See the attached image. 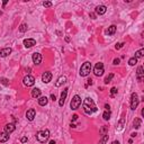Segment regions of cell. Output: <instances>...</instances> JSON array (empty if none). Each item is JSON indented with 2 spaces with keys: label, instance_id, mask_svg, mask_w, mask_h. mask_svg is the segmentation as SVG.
Returning a JSON list of instances; mask_svg holds the SVG:
<instances>
[{
  "label": "cell",
  "instance_id": "cell-1",
  "mask_svg": "<svg viewBox=\"0 0 144 144\" xmlns=\"http://www.w3.org/2000/svg\"><path fill=\"white\" fill-rule=\"evenodd\" d=\"M83 107H84V113L88 114V115H91L92 113L98 110V108H97V106L95 105L94 100L90 99V98H86V99H84Z\"/></svg>",
  "mask_w": 144,
  "mask_h": 144
},
{
  "label": "cell",
  "instance_id": "cell-2",
  "mask_svg": "<svg viewBox=\"0 0 144 144\" xmlns=\"http://www.w3.org/2000/svg\"><path fill=\"white\" fill-rule=\"evenodd\" d=\"M48 137H50V131L48 130H42L36 134V139L41 143H45L48 140Z\"/></svg>",
  "mask_w": 144,
  "mask_h": 144
},
{
  "label": "cell",
  "instance_id": "cell-3",
  "mask_svg": "<svg viewBox=\"0 0 144 144\" xmlns=\"http://www.w3.org/2000/svg\"><path fill=\"white\" fill-rule=\"evenodd\" d=\"M90 71H91V63H90V62H84V63L81 65L80 72H79V73H80L81 77H87V75H89Z\"/></svg>",
  "mask_w": 144,
  "mask_h": 144
},
{
  "label": "cell",
  "instance_id": "cell-4",
  "mask_svg": "<svg viewBox=\"0 0 144 144\" xmlns=\"http://www.w3.org/2000/svg\"><path fill=\"white\" fill-rule=\"evenodd\" d=\"M81 105V98L78 96V95H75L74 97L72 98L71 103H70V107H71V109H73V110H77L78 108L80 107Z\"/></svg>",
  "mask_w": 144,
  "mask_h": 144
},
{
  "label": "cell",
  "instance_id": "cell-5",
  "mask_svg": "<svg viewBox=\"0 0 144 144\" xmlns=\"http://www.w3.org/2000/svg\"><path fill=\"white\" fill-rule=\"evenodd\" d=\"M139 103H140L139 96L136 94H132V96H131V109L135 110L137 108V106H139Z\"/></svg>",
  "mask_w": 144,
  "mask_h": 144
},
{
  "label": "cell",
  "instance_id": "cell-6",
  "mask_svg": "<svg viewBox=\"0 0 144 144\" xmlns=\"http://www.w3.org/2000/svg\"><path fill=\"white\" fill-rule=\"evenodd\" d=\"M94 73L95 75H97V77H101L104 74V64L101 62L97 63L95 65V69H94Z\"/></svg>",
  "mask_w": 144,
  "mask_h": 144
},
{
  "label": "cell",
  "instance_id": "cell-7",
  "mask_svg": "<svg viewBox=\"0 0 144 144\" xmlns=\"http://www.w3.org/2000/svg\"><path fill=\"white\" fill-rule=\"evenodd\" d=\"M23 82H24V84H25L26 87H32V86H34V83H35V78H34L33 75H26V77L24 78Z\"/></svg>",
  "mask_w": 144,
  "mask_h": 144
},
{
  "label": "cell",
  "instance_id": "cell-8",
  "mask_svg": "<svg viewBox=\"0 0 144 144\" xmlns=\"http://www.w3.org/2000/svg\"><path fill=\"white\" fill-rule=\"evenodd\" d=\"M51 80H52V73L51 72H44L42 74V81L44 83H48Z\"/></svg>",
  "mask_w": 144,
  "mask_h": 144
},
{
  "label": "cell",
  "instance_id": "cell-9",
  "mask_svg": "<svg viewBox=\"0 0 144 144\" xmlns=\"http://www.w3.org/2000/svg\"><path fill=\"white\" fill-rule=\"evenodd\" d=\"M36 116V111L35 109H33V108H31V109H28L27 113H26V118L28 119V120H34V118H35Z\"/></svg>",
  "mask_w": 144,
  "mask_h": 144
},
{
  "label": "cell",
  "instance_id": "cell-10",
  "mask_svg": "<svg viewBox=\"0 0 144 144\" xmlns=\"http://www.w3.org/2000/svg\"><path fill=\"white\" fill-rule=\"evenodd\" d=\"M68 90H69V89L65 88L61 94V99H60V103H59V105L61 106V107L64 105V103H65V99H67V96H68Z\"/></svg>",
  "mask_w": 144,
  "mask_h": 144
},
{
  "label": "cell",
  "instance_id": "cell-11",
  "mask_svg": "<svg viewBox=\"0 0 144 144\" xmlns=\"http://www.w3.org/2000/svg\"><path fill=\"white\" fill-rule=\"evenodd\" d=\"M33 62L34 64H36V65H39L42 62V55L39 54V53H34L33 54Z\"/></svg>",
  "mask_w": 144,
  "mask_h": 144
},
{
  "label": "cell",
  "instance_id": "cell-12",
  "mask_svg": "<svg viewBox=\"0 0 144 144\" xmlns=\"http://www.w3.org/2000/svg\"><path fill=\"white\" fill-rule=\"evenodd\" d=\"M24 45H25L26 48H31L34 45H36V42H35V39H33V38H27L24 41Z\"/></svg>",
  "mask_w": 144,
  "mask_h": 144
},
{
  "label": "cell",
  "instance_id": "cell-13",
  "mask_svg": "<svg viewBox=\"0 0 144 144\" xmlns=\"http://www.w3.org/2000/svg\"><path fill=\"white\" fill-rule=\"evenodd\" d=\"M11 52H12V50H11L10 47H6V48H2V50L0 51V56H1V58H6V56H8Z\"/></svg>",
  "mask_w": 144,
  "mask_h": 144
},
{
  "label": "cell",
  "instance_id": "cell-14",
  "mask_svg": "<svg viewBox=\"0 0 144 144\" xmlns=\"http://www.w3.org/2000/svg\"><path fill=\"white\" fill-rule=\"evenodd\" d=\"M16 130V126H15V124H7L5 126V132L6 133H8V134H10V133H12L14 131Z\"/></svg>",
  "mask_w": 144,
  "mask_h": 144
},
{
  "label": "cell",
  "instance_id": "cell-15",
  "mask_svg": "<svg viewBox=\"0 0 144 144\" xmlns=\"http://www.w3.org/2000/svg\"><path fill=\"white\" fill-rule=\"evenodd\" d=\"M106 10H107V8L104 5H100L96 7V14H98V15H104L106 12Z\"/></svg>",
  "mask_w": 144,
  "mask_h": 144
},
{
  "label": "cell",
  "instance_id": "cell-16",
  "mask_svg": "<svg viewBox=\"0 0 144 144\" xmlns=\"http://www.w3.org/2000/svg\"><path fill=\"white\" fill-rule=\"evenodd\" d=\"M136 74H137V80L141 81L142 79H143V74H144V72H143V67L142 65H140L139 68H137V71H136Z\"/></svg>",
  "mask_w": 144,
  "mask_h": 144
},
{
  "label": "cell",
  "instance_id": "cell-17",
  "mask_svg": "<svg viewBox=\"0 0 144 144\" xmlns=\"http://www.w3.org/2000/svg\"><path fill=\"white\" fill-rule=\"evenodd\" d=\"M9 140V134L6 133V132H2V133H0V142L1 143H5Z\"/></svg>",
  "mask_w": 144,
  "mask_h": 144
},
{
  "label": "cell",
  "instance_id": "cell-18",
  "mask_svg": "<svg viewBox=\"0 0 144 144\" xmlns=\"http://www.w3.org/2000/svg\"><path fill=\"white\" fill-rule=\"evenodd\" d=\"M67 81V78L64 77V75H61V77L59 78L58 80H56V82H55V87H61L62 84H63L64 82Z\"/></svg>",
  "mask_w": 144,
  "mask_h": 144
},
{
  "label": "cell",
  "instance_id": "cell-19",
  "mask_svg": "<svg viewBox=\"0 0 144 144\" xmlns=\"http://www.w3.org/2000/svg\"><path fill=\"white\" fill-rule=\"evenodd\" d=\"M32 97L33 98H39L41 97V90L38 88H35L32 90Z\"/></svg>",
  "mask_w": 144,
  "mask_h": 144
},
{
  "label": "cell",
  "instance_id": "cell-20",
  "mask_svg": "<svg viewBox=\"0 0 144 144\" xmlns=\"http://www.w3.org/2000/svg\"><path fill=\"white\" fill-rule=\"evenodd\" d=\"M115 33H116V26L115 25L109 26L108 29L106 31V34H107V35H113V34H115Z\"/></svg>",
  "mask_w": 144,
  "mask_h": 144
},
{
  "label": "cell",
  "instance_id": "cell-21",
  "mask_svg": "<svg viewBox=\"0 0 144 144\" xmlns=\"http://www.w3.org/2000/svg\"><path fill=\"white\" fill-rule=\"evenodd\" d=\"M47 103H48V98L47 97H39V99H38V104L41 106H45V105H47Z\"/></svg>",
  "mask_w": 144,
  "mask_h": 144
},
{
  "label": "cell",
  "instance_id": "cell-22",
  "mask_svg": "<svg viewBox=\"0 0 144 144\" xmlns=\"http://www.w3.org/2000/svg\"><path fill=\"white\" fill-rule=\"evenodd\" d=\"M124 125H125V118H122L120 120H119L118 125H117L116 130L117 131H123V128H124Z\"/></svg>",
  "mask_w": 144,
  "mask_h": 144
},
{
  "label": "cell",
  "instance_id": "cell-23",
  "mask_svg": "<svg viewBox=\"0 0 144 144\" xmlns=\"http://www.w3.org/2000/svg\"><path fill=\"white\" fill-rule=\"evenodd\" d=\"M143 55H144V48H141V50H139L137 52H135V56H134V58L141 59V58H143Z\"/></svg>",
  "mask_w": 144,
  "mask_h": 144
},
{
  "label": "cell",
  "instance_id": "cell-24",
  "mask_svg": "<svg viewBox=\"0 0 144 144\" xmlns=\"http://www.w3.org/2000/svg\"><path fill=\"white\" fill-rule=\"evenodd\" d=\"M141 124H142V120L140 118H135V119H134L133 126L135 128H140V127H141Z\"/></svg>",
  "mask_w": 144,
  "mask_h": 144
},
{
  "label": "cell",
  "instance_id": "cell-25",
  "mask_svg": "<svg viewBox=\"0 0 144 144\" xmlns=\"http://www.w3.org/2000/svg\"><path fill=\"white\" fill-rule=\"evenodd\" d=\"M108 142V134H105V135L100 139V141H99V144H106Z\"/></svg>",
  "mask_w": 144,
  "mask_h": 144
},
{
  "label": "cell",
  "instance_id": "cell-26",
  "mask_svg": "<svg viewBox=\"0 0 144 144\" xmlns=\"http://www.w3.org/2000/svg\"><path fill=\"white\" fill-rule=\"evenodd\" d=\"M27 28H28L27 24H22V25L19 26V32L20 33H25V32L27 31Z\"/></svg>",
  "mask_w": 144,
  "mask_h": 144
},
{
  "label": "cell",
  "instance_id": "cell-27",
  "mask_svg": "<svg viewBox=\"0 0 144 144\" xmlns=\"http://www.w3.org/2000/svg\"><path fill=\"white\" fill-rule=\"evenodd\" d=\"M103 117H104V119H105V120H108V119L110 118V111H109V110H105V111H104V114H103Z\"/></svg>",
  "mask_w": 144,
  "mask_h": 144
},
{
  "label": "cell",
  "instance_id": "cell-28",
  "mask_svg": "<svg viewBox=\"0 0 144 144\" xmlns=\"http://www.w3.org/2000/svg\"><path fill=\"white\" fill-rule=\"evenodd\" d=\"M136 63H137V59H135V58H131L130 60H128V64H130L131 67L135 65Z\"/></svg>",
  "mask_w": 144,
  "mask_h": 144
},
{
  "label": "cell",
  "instance_id": "cell-29",
  "mask_svg": "<svg viewBox=\"0 0 144 144\" xmlns=\"http://www.w3.org/2000/svg\"><path fill=\"white\" fill-rule=\"evenodd\" d=\"M113 77H114V74H113V73H110V74H109V75H107V77L105 78V80H104V82H105L106 84H108V83H109V82H110V81H111V79H113Z\"/></svg>",
  "mask_w": 144,
  "mask_h": 144
},
{
  "label": "cell",
  "instance_id": "cell-30",
  "mask_svg": "<svg viewBox=\"0 0 144 144\" xmlns=\"http://www.w3.org/2000/svg\"><path fill=\"white\" fill-rule=\"evenodd\" d=\"M116 94H117V88H116V87H113V88L110 89V97L114 98Z\"/></svg>",
  "mask_w": 144,
  "mask_h": 144
},
{
  "label": "cell",
  "instance_id": "cell-31",
  "mask_svg": "<svg viewBox=\"0 0 144 144\" xmlns=\"http://www.w3.org/2000/svg\"><path fill=\"white\" fill-rule=\"evenodd\" d=\"M1 83H2L3 86H8V84H9L8 79H6V78H2V79H1Z\"/></svg>",
  "mask_w": 144,
  "mask_h": 144
},
{
  "label": "cell",
  "instance_id": "cell-32",
  "mask_svg": "<svg viewBox=\"0 0 144 144\" xmlns=\"http://www.w3.org/2000/svg\"><path fill=\"white\" fill-rule=\"evenodd\" d=\"M43 6L46 7V8H48V7H52V2H51V1H44V2H43Z\"/></svg>",
  "mask_w": 144,
  "mask_h": 144
},
{
  "label": "cell",
  "instance_id": "cell-33",
  "mask_svg": "<svg viewBox=\"0 0 144 144\" xmlns=\"http://www.w3.org/2000/svg\"><path fill=\"white\" fill-rule=\"evenodd\" d=\"M124 46V43H118V44H116V50H119V48H122V47Z\"/></svg>",
  "mask_w": 144,
  "mask_h": 144
},
{
  "label": "cell",
  "instance_id": "cell-34",
  "mask_svg": "<svg viewBox=\"0 0 144 144\" xmlns=\"http://www.w3.org/2000/svg\"><path fill=\"white\" fill-rule=\"evenodd\" d=\"M91 84H92V80H91V79H88V80H87L86 86H84V87H86V88H87V87H88V86H91Z\"/></svg>",
  "mask_w": 144,
  "mask_h": 144
},
{
  "label": "cell",
  "instance_id": "cell-35",
  "mask_svg": "<svg viewBox=\"0 0 144 144\" xmlns=\"http://www.w3.org/2000/svg\"><path fill=\"white\" fill-rule=\"evenodd\" d=\"M107 130H108V127H107V126H105V127L101 128V131H100V132H101V134H103V135H105V132H106Z\"/></svg>",
  "mask_w": 144,
  "mask_h": 144
},
{
  "label": "cell",
  "instance_id": "cell-36",
  "mask_svg": "<svg viewBox=\"0 0 144 144\" xmlns=\"http://www.w3.org/2000/svg\"><path fill=\"white\" fill-rule=\"evenodd\" d=\"M119 62H120V60H119V59H115V60H114V64H115V65H118Z\"/></svg>",
  "mask_w": 144,
  "mask_h": 144
},
{
  "label": "cell",
  "instance_id": "cell-37",
  "mask_svg": "<svg viewBox=\"0 0 144 144\" xmlns=\"http://www.w3.org/2000/svg\"><path fill=\"white\" fill-rule=\"evenodd\" d=\"M20 142H22V143H25V142H27V137H26V136L22 137V139H20Z\"/></svg>",
  "mask_w": 144,
  "mask_h": 144
},
{
  "label": "cell",
  "instance_id": "cell-38",
  "mask_svg": "<svg viewBox=\"0 0 144 144\" xmlns=\"http://www.w3.org/2000/svg\"><path fill=\"white\" fill-rule=\"evenodd\" d=\"M51 99H52L53 101H55V100H56V97H55V95H51Z\"/></svg>",
  "mask_w": 144,
  "mask_h": 144
},
{
  "label": "cell",
  "instance_id": "cell-39",
  "mask_svg": "<svg viewBox=\"0 0 144 144\" xmlns=\"http://www.w3.org/2000/svg\"><path fill=\"white\" fill-rule=\"evenodd\" d=\"M90 17H91L92 19H96V15H95L94 12H91V14H90Z\"/></svg>",
  "mask_w": 144,
  "mask_h": 144
},
{
  "label": "cell",
  "instance_id": "cell-40",
  "mask_svg": "<svg viewBox=\"0 0 144 144\" xmlns=\"http://www.w3.org/2000/svg\"><path fill=\"white\" fill-rule=\"evenodd\" d=\"M78 119V115H73L72 116V120H77Z\"/></svg>",
  "mask_w": 144,
  "mask_h": 144
},
{
  "label": "cell",
  "instance_id": "cell-41",
  "mask_svg": "<svg viewBox=\"0 0 144 144\" xmlns=\"http://www.w3.org/2000/svg\"><path fill=\"white\" fill-rule=\"evenodd\" d=\"M105 108H106V110H109V108H110V106L106 104V105H105Z\"/></svg>",
  "mask_w": 144,
  "mask_h": 144
},
{
  "label": "cell",
  "instance_id": "cell-42",
  "mask_svg": "<svg viewBox=\"0 0 144 144\" xmlns=\"http://www.w3.org/2000/svg\"><path fill=\"white\" fill-rule=\"evenodd\" d=\"M136 135H137V134H136V133H132V134H131V136H132V137H135Z\"/></svg>",
  "mask_w": 144,
  "mask_h": 144
},
{
  "label": "cell",
  "instance_id": "cell-43",
  "mask_svg": "<svg viewBox=\"0 0 144 144\" xmlns=\"http://www.w3.org/2000/svg\"><path fill=\"white\" fill-rule=\"evenodd\" d=\"M50 144H56V143H55V141H54V140H52V141H50Z\"/></svg>",
  "mask_w": 144,
  "mask_h": 144
},
{
  "label": "cell",
  "instance_id": "cell-44",
  "mask_svg": "<svg viewBox=\"0 0 144 144\" xmlns=\"http://www.w3.org/2000/svg\"><path fill=\"white\" fill-rule=\"evenodd\" d=\"M111 144H120V143H119L118 141H114V142H113V143H111Z\"/></svg>",
  "mask_w": 144,
  "mask_h": 144
},
{
  "label": "cell",
  "instance_id": "cell-45",
  "mask_svg": "<svg viewBox=\"0 0 144 144\" xmlns=\"http://www.w3.org/2000/svg\"><path fill=\"white\" fill-rule=\"evenodd\" d=\"M1 15H2V12H1V11H0V16H1Z\"/></svg>",
  "mask_w": 144,
  "mask_h": 144
}]
</instances>
